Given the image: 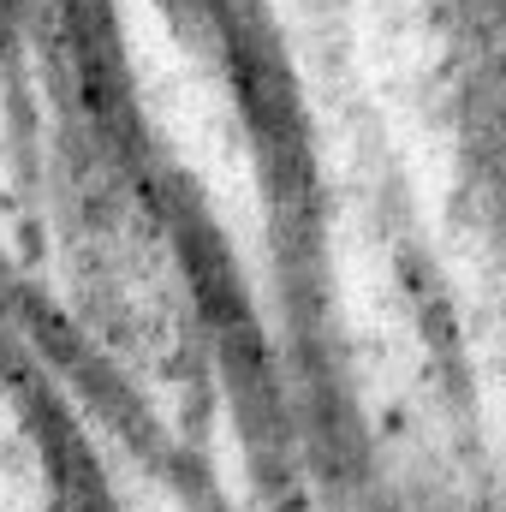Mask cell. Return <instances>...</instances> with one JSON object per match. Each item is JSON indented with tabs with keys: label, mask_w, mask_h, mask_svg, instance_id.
<instances>
[{
	"label": "cell",
	"mask_w": 506,
	"mask_h": 512,
	"mask_svg": "<svg viewBox=\"0 0 506 512\" xmlns=\"http://www.w3.org/2000/svg\"><path fill=\"white\" fill-rule=\"evenodd\" d=\"M72 12V42H78V78H84V102L108 131H126V66H120V36L108 18V0H66Z\"/></svg>",
	"instance_id": "obj_3"
},
{
	"label": "cell",
	"mask_w": 506,
	"mask_h": 512,
	"mask_svg": "<svg viewBox=\"0 0 506 512\" xmlns=\"http://www.w3.org/2000/svg\"><path fill=\"white\" fill-rule=\"evenodd\" d=\"M191 6H197V0H191Z\"/></svg>",
	"instance_id": "obj_4"
},
{
	"label": "cell",
	"mask_w": 506,
	"mask_h": 512,
	"mask_svg": "<svg viewBox=\"0 0 506 512\" xmlns=\"http://www.w3.org/2000/svg\"><path fill=\"white\" fill-rule=\"evenodd\" d=\"M227 54H233V78H239V96H245V114H251V131H256V143H262L268 173L286 191H304V179H310L304 126H298V102H292V84H286L274 48L262 42V30L233 24L227 30Z\"/></svg>",
	"instance_id": "obj_1"
},
{
	"label": "cell",
	"mask_w": 506,
	"mask_h": 512,
	"mask_svg": "<svg viewBox=\"0 0 506 512\" xmlns=\"http://www.w3.org/2000/svg\"><path fill=\"white\" fill-rule=\"evenodd\" d=\"M179 251H185V268H191V286H197V304L209 316V328L221 334V352L239 376V393L245 399H262V340H256L251 304H245V286L233 274V256L215 239V227L203 215H179Z\"/></svg>",
	"instance_id": "obj_2"
}]
</instances>
